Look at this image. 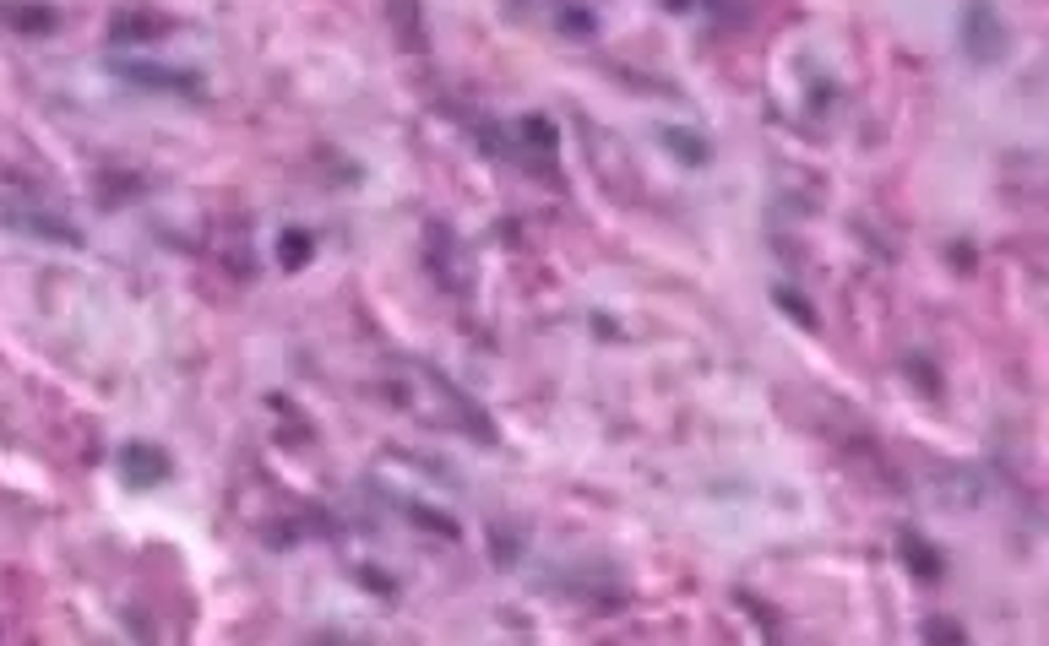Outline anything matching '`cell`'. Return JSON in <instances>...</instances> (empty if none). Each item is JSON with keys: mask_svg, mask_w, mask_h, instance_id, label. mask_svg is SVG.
Masks as SVG:
<instances>
[{"mask_svg": "<svg viewBox=\"0 0 1049 646\" xmlns=\"http://www.w3.org/2000/svg\"><path fill=\"white\" fill-rule=\"evenodd\" d=\"M962 49L978 65H995L1011 49V28L995 12V0H962Z\"/></svg>", "mask_w": 1049, "mask_h": 646, "instance_id": "1", "label": "cell"}, {"mask_svg": "<svg viewBox=\"0 0 1049 646\" xmlns=\"http://www.w3.org/2000/svg\"><path fill=\"white\" fill-rule=\"evenodd\" d=\"M664 141H669V147H674L685 164H702V158H707V147H696V141H685V130H664Z\"/></svg>", "mask_w": 1049, "mask_h": 646, "instance_id": "11", "label": "cell"}, {"mask_svg": "<svg viewBox=\"0 0 1049 646\" xmlns=\"http://www.w3.org/2000/svg\"><path fill=\"white\" fill-rule=\"evenodd\" d=\"M925 635H930V641H962V625H946V619H930V625H925Z\"/></svg>", "mask_w": 1049, "mask_h": 646, "instance_id": "13", "label": "cell"}, {"mask_svg": "<svg viewBox=\"0 0 1049 646\" xmlns=\"http://www.w3.org/2000/svg\"><path fill=\"white\" fill-rule=\"evenodd\" d=\"M120 467H125V478H131V483H142V489H153V483H164V478H169V457H164L158 446H142V440L120 451Z\"/></svg>", "mask_w": 1049, "mask_h": 646, "instance_id": "3", "label": "cell"}, {"mask_svg": "<svg viewBox=\"0 0 1049 646\" xmlns=\"http://www.w3.org/2000/svg\"><path fill=\"white\" fill-rule=\"evenodd\" d=\"M0 22H6V28H22V33H49L60 17L44 6V0H12V6L0 0Z\"/></svg>", "mask_w": 1049, "mask_h": 646, "instance_id": "5", "label": "cell"}, {"mask_svg": "<svg viewBox=\"0 0 1049 646\" xmlns=\"http://www.w3.org/2000/svg\"><path fill=\"white\" fill-rule=\"evenodd\" d=\"M778 305H783V310H789V315H794L799 326H816V315H810V305H805L799 294H789V289H778Z\"/></svg>", "mask_w": 1049, "mask_h": 646, "instance_id": "12", "label": "cell"}, {"mask_svg": "<svg viewBox=\"0 0 1049 646\" xmlns=\"http://www.w3.org/2000/svg\"><path fill=\"white\" fill-rule=\"evenodd\" d=\"M174 22L169 17H148V12H125V17H114V38L125 44V38H136V44H153V38H164Z\"/></svg>", "mask_w": 1049, "mask_h": 646, "instance_id": "6", "label": "cell"}, {"mask_svg": "<svg viewBox=\"0 0 1049 646\" xmlns=\"http://www.w3.org/2000/svg\"><path fill=\"white\" fill-rule=\"evenodd\" d=\"M310 234L305 229H283V234H277V266H289V272H300L305 261H310Z\"/></svg>", "mask_w": 1049, "mask_h": 646, "instance_id": "7", "label": "cell"}, {"mask_svg": "<svg viewBox=\"0 0 1049 646\" xmlns=\"http://www.w3.org/2000/svg\"><path fill=\"white\" fill-rule=\"evenodd\" d=\"M392 28H402V38L413 49H425V28H419V6H413V0H392Z\"/></svg>", "mask_w": 1049, "mask_h": 646, "instance_id": "8", "label": "cell"}, {"mask_svg": "<svg viewBox=\"0 0 1049 646\" xmlns=\"http://www.w3.org/2000/svg\"><path fill=\"white\" fill-rule=\"evenodd\" d=\"M561 22H566V28H577V33H593V17H588V12H566Z\"/></svg>", "mask_w": 1049, "mask_h": 646, "instance_id": "14", "label": "cell"}, {"mask_svg": "<svg viewBox=\"0 0 1049 646\" xmlns=\"http://www.w3.org/2000/svg\"><path fill=\"white\" fill-rule=\"evenodd\" d=\"M12 218H17L22 229H33V234H55V239H65V245H77V239H82L77 229H60V218H44V212H12Z\"/></svg>", "mask_w": 1049, "mask_h": 646, "instance_id": "9", "label": "cell"}, {"mask_svg": "<svg viewBox=\"0 0 1049 646\" xmlns=\"http://www.w3.org/2000/svg\"><path fill=\"white\" fill-rule=\"evenodd\" d=\"M109 71H114L120 82L142 88V93H174V98H201L207 93L201 71H180V65H158V60H125V55H114Z\"/></svg>", "mask_w": 1049, "mask_h": 646, "instance_id": "2", "label": "cell"}, {"mask_svg": "<svg viewBox=\"0 0 1049 646\" xmlns=\"http://www.w3.org/2000/svg\"><path fill=\"white\" fill-rule=\"evenodd\" d=\"M897 554H902L908 570H914V576H925V582H941V576H946V559H941L935 543L919 538V533H902V538H897Z\"/></svg>", "mask_w": 1049, "mask_h": 646, "instance_id": "4", "label": "cell"}, {"mask_svg": "<svg viewBox=\"0 0 1049 646\" xmlns=\"http://www.w3.org/2000/svg\"><path fill=\"white\" fill-rule=\"evenodd\" d=\"M522 136L533 141V147H538V153H554V141H561V136H554V125H549L544 114H533V120H522Z\"/></svg>", "mask_w": 1049, "mask_h": 646, "instance_id": "10", "label": "cell"}]
</instances>
